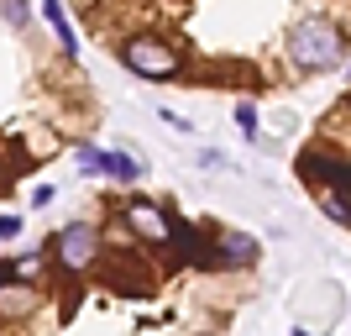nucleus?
<instances>
[{"label":"nucleus","instance_id":"obj_1","mask_svg":"<svg viewBox=\"0 0 351 336\" xmlns=\"http://www.w3.org/2000/svg\"><path fill=\"white\" fill-rule=\"evenodd\" d=\"M341 53H346V43H341V27L330 16L293 21V32H289V63L293 69L320 74V69H330V63H341Z\"/></svg>","mask_w":351,"mask_h":336},{"label":"nucleus","instance_id":"obj_2","mask_svg":"<svg viewBox=\"0 0 351 336\" xmlns=\"http://www.w3.org/2000/svg\"><path fill=\"white\" fill-rule=\"evenodd\" d=\"M121 63L132 74H142V79H173V74L184 69V53H178L173 43L152 37V32H136V37L121 43Z\"/></svg>","mask_w":351,"mask_h":336},{"label":"nucleus","instance_id":"obj_3","mask_svg":"<svg viewBox=\"0 0 351 336\" xmlns=\"http://www.w3.org/2000/svg\"><path fill=\"white\" fill-rule=\"evenodd\" d=\"M53 258H58L63 273H89L100 268V232L89 221H69L58 236H53Z\"/></svg>","mask_w":351,"mask_h":336},{"label":"nucleus","instance_id":"obj_4","mask_svg":"<svg viewBox=\"0 0 351 336\" xmlns=\"http://www.w3.org/2000/svg\"><path fill=\"white\" fill-rule=\"evenodd\" d=\"M126 226H132L136 236H147V242H162V247H168L173 216H168V210H158L152 200H132V205H126Z\"/></svg>","mask_w":351,"mask_h":336},{"label":"nucleus","instance_id":"obj_5","mask_svg":"<svg viewBox=\"0 0 351 336\" xmlns=\"http://www.w3.org/2000/svg\"><path fill=\"white\" fill-rule=\"evenodd\" d=\"M247 263H257V242L241 232H220L205 258V268H247Z\"/></svg>","mask_w":351,"mask_h":336},{"label":"nucleus","instance_id":"obj_6","mask_svg":"<svg viewBox=\"0 0 351 336\" xmlns=\"http://www.w3.org/2000/svg\"><path fill=\"white\" fill-rule=\"evenodd\" d=\"M79 163H84V168H95V174L121 179V184H132V179L142 174L132 153H100V147H89V142H79Z\"/></svg>","mask_w":351,"mask_h":336},{"label":"nucleus","instance_id":"obj_7","mask_svg":"<svg viewBox=\"0 0 351 336\" xmlns=\"http://www.w3.org/2000/svg\"><path fill=\"white\" fill-rule=\"evenodd\" d=\"M100 273H105V284H116V289H132V294H147V289H152V273L136 263L132 252H126V258H100Z\"/></svg>","mask_w":351,"mask_h":336},{"label":"nucleus","instance_id":"obj_8","mask_svg":"<svg viewBox=\"0 0 351 336\" xmlns=\"http://www.w3.org/2000/svg\"><path fill=\"white\" fill-rule=\"evenodd\" d=\"M37 310V289L32 284H0V321H21Z\"/></svg>","mask_w":351,"mask_h":336},{"label":"nucleus","instance_id":"obj_9","mask_svg":"<svg viewBox=\"0 0 351 336\" xmlns=\"http://www.w3.org/2000/svg\"><path fill=\"white\" fill-rule=\"evenodd\" d=\"M43 16H47V27L58 32L63 53H79V37H73V27H69V16H63V5H58V0H43Z\"/></svg>","mask_w":351,"mask_h":336},{"label":"nucleus","instance_id":"obj_10","mask_svg":"<svg viewBox=\"0 0 351 336\" xmlns=\"http://www.w3.org/2000/svg\"><path fill=\"white\" fill-rule=\"evenodd\" d=\"M236 126L247 132V142H257V105H252V100L236 105Z\"/></svg>","mask_w":351,"mask_h":336},{"label":"nucleus","instance_id":"obj_11","mask_svg":"<svg viewBox=\"0 0 351 336\" xmlns=\"http://www.w3.org/2000/svg\"><path fill=\"white\" fill-rule=\"evenodd\" d=\"M5 21L21 27V21H27V0H5Z\"/></svg>","mask_w":351,"mask_h":336}]
</instances>
